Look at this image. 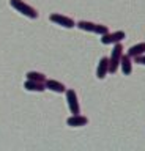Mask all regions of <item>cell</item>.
Wrapping results in <instances>:
<instances>
[{
  "instance_id": "obj_1",
  "label": "cell",
  "mask_w": 145,
  "mask_h": 151,
  "mask_svg": "<svg viewBox=\"0 0 145 151\" xmlns=\"http://www.w3.org/2000/svg\"><path fill=\"white\" fill-rule=\"evenodd\" d=\"M121 55H123V46H121L120 42H115L114 49H112V55H110V58H109V68H107V73H110V74L117 73Z\"/></svg>"
},
{
  "instance_id": "obj_2",
  "label": "cell",
  "mask_w": 145,
  "mask_h": 151,
  "mask_svg": "<svg viewBox=\"0 0 145 151\" xmlns=\"http://www.w3.org/2000/svg\"><path fill=\"white\" fill-rule=\"evenodd\" d=\"M10 5L16 9V11H19L21 14H24V16L30 17V19H36V17H38V13H36V9L32 8L30 5L24 3L22 0H10Z\"/></svg>"
},
{
  "instance_id": "obj_3",
  "label": "cell",
  "mask_w": 145,
  "mask_h": 151,
  "mask_svg": "<svg viewBox=\"0 0 145 151\" xmlns=\"http://www.w3.org/2000/svg\"><path fill=\"white\" fill-rule=\"evenodd\" d=\"M76 25L81 28V30L98 33V35H104V33L109 32V28H107L106 25H101V24H93V22H88V21H81V22H77Z\"/></svg>"
},
{
  "instance_id": "obj_4",
  "label": "cell",
  "mask_w": 145,
  "mask_h": 151,
  "mask_svg": "<svg viewBox=\"0 0 145 151\" xmlns=\"http://www.w3.org/2000/svg\"><path fill=\"white\" fill-rule=\"evenodd\" d=\"M66 101H68L69 112H71L73 115L81 113V107H79V102H77V94L74 90H66Z\"/></svg>"
},
{
  "instance_id": "obj_5",
  "label": "cell",
  "mask_w": 145,
  "mask_h": 151,
  "mask_svg": "<svg viewBox=\"0 0 145 151\" xmlns=\"http://www.w3.org/2000/svg\"><path fill=\"white\" fill-rule=\"evenodd\" d=\"M49 19L54 24H57V25H60V27H65V28H73L74 25H76L71 17H66V16H63V14H57V13L50 14Z\"/></svg>"
},
{
  "instance_id": "obj_6",
  "label": "cell",
  "mask_w": 145,
  "mask_h": 151,
  "mask_svg": "<svg viewBox=\"0 0 145 151\" xmlns=\"http://www.w3.org/2000/svg\"><path fill=\"white\" fill-rule=\"evenodd\" d=\"M123 38H126L125 32H114V33H104L101 35V42L102 44H112V42H120Z\"/></svg>"
},
{
  "instance_id": "obj_7",
  "label": "cell",
  "mask_w": 145,
  "mask_h": 151,
  "mask_svg": "<svg viewBox=\"0 0 145 151\" xmlns=\"http://www.w3.org/2000/svg\"><path fill=\"white\" fill-rule=\"evenodd\" d=\"M66 124L71 126V127H82V126H87L88 124V118L77 113V115H71L66 120Z\"/></svg>"
},
{
  "instance_id": "obj_8",
  "label": "cell",
  "mask_w": 145,
  "mask_h": 151,
  "mask_svg": "<svg viewBox=\"0 0 145 151\" xmlns=\"http://www.w3.org/2000/svg\"><path fill=\"white\" fill-rule=\"evenodd\" d=\"M107 68H109V58L107 57H102L98 63V68H96V77L98 79H104L107 76Z\"/></svg>"
},
{
  "instance_id": "obj_9",
  "label": "cell",
  "mask_w": 145,
  "mask_h": 151,
  "mask_svg": "<svg viewBox=\"0 0 145 151\" xmlns=\"http://www.w3.org/2000/svg\"><path fill=\"white\" fill-rule=\"evenodd\" d=\"M120 68L121 71H123V74L125 76H129L131 73H133V63H131V57L129 55H121V58H120Z\"/></svg>"
},
{
  "instance_id": "obj_10",
  "label": "cell",
  "mask_w": 145,
  "mask_h": 151,
  "mask_svg": "<svg viewBox=\"0 0 145 151\" xmlns=\"http://www.w3.org/2000/svg\"><path fill=\"white\" fill-rule=\"evenodd\" d=\"M24 88L29 90V91H44L46 90V85L43 82H35V80H29L27 79V82L24 83Z\"/></svg>"
},
{
  "instance_id": "obj_11",
  "label": "cell",
  "mask_w": 145,
  "mask_h": 151,
  "mask_svg": "<svg viewBox=\"0 0 145 151\" xmlns=\"http://www.w3.org/2000/svg\"><path fill=\"white\" fill-rule=\"evenodd\" d=\"M44 85H46V88L52 90V91H55V93H63V91H66V87H65L62 82H57V80H46Z\"/></svg>"
},
{
  "instance_id": "obj_12",
  "label": "cell",
  "mask_w": 145,
  "mask_h": 151,
  "mask_svg": "<svg viewBox=\"0 0 145 151\" xmlns=\"http://www.w3.org/2000/svg\"><path fill=\"white\" fill-rule=\"evenodd\" d=\"M142 54H145V42H139V44L133 46L128 50V55L131 58H134V57H137V55H142Z\"/></svg>"
},
{
  "instance_id": "obj_13",
  "label": "cell",
  "mask_w": 145,
  "mask_h": 151,
  "mask_svg": "<svg viewBox=\"0 0 145 151\" xmlns=\"http://www.w3.org/2000/svg\"><path fill=\"white\" fill-rule=\"evenodd\" d=\"M27 79L29 80H35V82H46V76L41 73H36V71H29L27 73Z\"/></svg>"
},
{
  "instance_id": "obj_14",
  "label": "cell",
  "mask_w": 145,
  "mask_h": 151,
  "mask_svg": "<svg viewBox=\"0 0 145 151\" xmlns=\"http://www.w3.org/2000/svg\"><path fill=\"white\" fill-rule=\"evenodd\" d=\"M134 60H136V63H139V65H145V54L134 57Z\"/></svg>"
}]
</instances>
